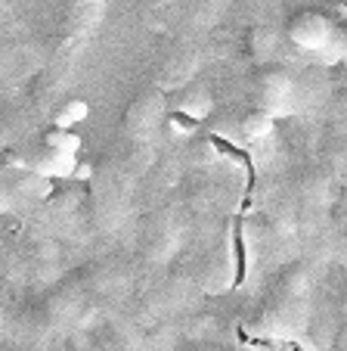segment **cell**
Masks as SVG:
<instances>
[{"label":"cell","mask_w":347,"mask_h":351,"mask_svg":"<svg viewBox=\"0 0 347 351\" xmlns=\"http://www.w3.org/2000/svg\"><path fill=\"white\" fill-rule=\"evenodd\" d=\"M295 38L301 40L304 47H313V44H322V40L329 38V25L322 19H316V16H307V19H301L295 25Z\"/></svg>","instance_id":"1"}]
</instances>
